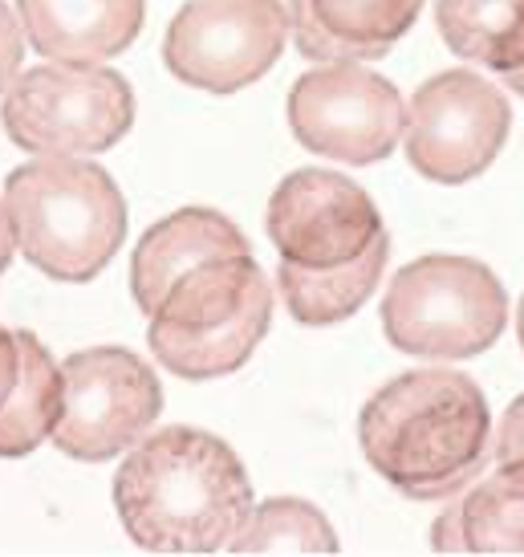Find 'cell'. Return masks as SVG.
Wrapping results in <instances>:
<instances>
[{"mask_svg":"<svg viewBox=\"0 0 524 557\" xmlns=\"http://www.w3.org/2000/svg\"><path fill=\"white\" fill-rule=\"evenodd\" d=\"M114 509L147 554H228L252 512V480L220 435L163 428L130 444Z\"/></svg>","mask_w":524,"mask_h":557,"instance_id":"cell-1","label":"cell"},{"mask_svg":"<svg viewBox=\"0 0 524 557\" xmlns=\"http://www.w3.org/2000/svg\"><path fill=\"white\" fill-rule=\"evenodd\" d=\"M358 440L374 472L402 496L451 500L488 460V399L460 371H407L366 399Z\"/></svg>","mask_w":524,"mask_h":557,"instance_id":"cell-2","label":"cell"},{"mask_svg":"<svg viewBox=\"0 0 524 557\" xmlns=\"http://www.w3.org/2000/svg\"><path fill=\"white\" fill-rule=\"evenodd\" d=\"M0 208L16 252L46 277L93 281L123 245L126 200L102 168L74 156H46L4 180Z\"/></svg>","mask_w":524,"mask_h":557,"instance_id":"cell-3","label":"cell"},{"mask_svg":"<svg viewBox=\"0 0 524 557\" xmlns=\"http://www.w3.org/2000/svg\"><path fill=\"white\" fill-rule=\"evenodd\" d=\"M273 322V289L252 252L216 257L171 285L154 306L147 342L159 367L187 383L240 371Z\"/></svg>","mask_w":524,"mask_h":557,"instance_id":"cell-4","label":"cell"},{"mask_svg":"<svg viewBox=\"0 0 524 557\" xmlns=\"http://www.w3.org/2000/svg\"><path fill=\"white\" fill-rule=\"evenodd\" d=\"M509 325V294L476 257H419L390 277L383 297L386 342L419 358L484 355Z\"/></svg>","mask_w":524,"mask_h":557,"instance_id":"cell-5","label":"cell"},{"mask_svg":"<svg viewBox=\"0 0 524 557\" xmlns=\"http://www.w3.org/2000/svg\"><path fill=\"white\" fill-rule=\"evenodd\" d=\"M4 131L33 156H98L135 123V90L102 65H37L9 82Z\"/></svg>","mask_w":524,"mask_h":557,"instance_id":"cell-6","label":"cell"},{"mask_svg":"<svg viewBox=\"0 0 524 557\" xmlns=\"http://www.w3.org/2000/svg\"><path fill=\"white\" fill-rule=\"evenodd\" d=\"M512 110L500 86L476 70H444L402 107L407 163L432 184H467L509 143Z\"/></svg>","mask_w":524,"mask_h":557,"instance_id":"cell-7","label":"cell"},{"mask_svg":"<svg viewBox=\"0 0 524 557\" xmlns=\"http://www.w3.org/2000/svg\"><path fill=\"white\" fill-rule=\"evenodd\" d=\"M163 411L159 374L123 346H90L62 362V416L49 440L74 460H114Z\"/></svg>","mask_w":524,"mask_h":557,"instance_id":"cell-8","label":"cell"},{"mask_svg":"<svg viewBox=\"0 0 524 557\" xmlns=\"http://www.w3.org/2000/svg\"><path fill=\"white\" fill-rule=\"evenodd\" d=\"M285 37V0H191L171 21L163 62L196 90L236 94L277 65Z\"/></svg>","mask_w":524,"mask_h":557,"instance_id":"cell-9","label":"cell"},{"mask_svg":"<svg viewBox=\"0 0 524 557\" xmlns=\"http://www.w3.org/2000/svg\"><path fill=\"white\" fill-rule=\"evenodd\" d=\"M289 131L313 156L366 168L399 147L402 98L362 62H325L294 82Z\"/></svg>","mask_w":524,"mask_h":557,"instance_id":"cell-10","label":"cell"},{"mask_svg":"<svg viewBox=\"0 0 524 557\" xmlns=\"http://www.w3.org/2000/svg\"><path fill=\"white\" fill-rule=\"evenodd\" d=\"M264 224L280 264L294 269H338L386 236L371 196L354 180L322 168L285 175L269 200Z\"/></svg>","mask_w":524,"mask_h":557,"instance_id":"cell-11","label":"cell"},{"mask_svg":"<svg viewBox=\"0 0 524 557\" xmlns=\"http://www.w3.org/2000/svg\"><path fill=\"white\" fill-rule=\"evenodd\" d=\"M285 9L309 62H378L415 25L423 0H289Z\"/></svg>","mask_w":524,"mask_h":557,"instance_id":"cell-12","label":"cell"},{"mask_svg":"<svg viewBox=\"0 0 524 557\" xmlns=\"http://www.w3.org/2000/svg\"><path fill=\"white\" fill-rule=\"evenodd\" d=\"M147 0H16V21L41 58L58 65H102L142 29Z\"/></svg>","mask_w":524,"mask_h":557,"instance_id":"cell-13","label":"cell"},{"mask_svg":"<svg viewBox=\"0 0 524 557\" xmlns=\"http://www.w3.org/2000/svg\"><path fill=\"white\" fill-rule=\"evenodd\" d=\"M236 252H252L245 233L220 216L212 208H179L167 220L151 224L142 240L135 245L130 257V294L147 318L154 306L163 301L175 281L200 269V264L216 261V257H236Z\"/></svg>","mask_w":524,"mask_h":557,"instance_id":"cell-14","label":"cell"},{"mask_svg":"<svg viewBox=\"0 0 524 557\" xmlns=\"http://www.w3.org/2000/svg\"><path fill=\"white\" fill-rule=\"evenodd\" d=\"M62 416V367L29 330L0 325V456H29Z\"/></svg>","mask_w":524,"mask_h":557,"instance_id":"cell-15","label":"cell"},{"mask_svg":"<svg viewBox=\"0 0 524 557\" xmlns=\"http://www.w3.org/2000/svg\"><path fill=\"white\" fill-rule=\"evenodd\" d=\"M432 545L435 554L524 557V460H500L460 505L439 512Z\"/></svg>","mask_w":524,"mask_h":557,"instance_id":"cell-16","label":"cell"},{"mask_svg":"<svg viewBox=\"0 0 524 557\" xmlns=\"http://www.w3.org/2000/svg\"><path fill=\"white\" fill-rule=\"evenodd\" d=\"M390 257V240L378 236L362 257L338 269H294L280 264L277 269V289L285 297V310L294 313L301 325H334L354 318L371 294L378 289Z\"/></svg>","mask_w":524,"mask_h":557,"instance_id":"cell-17","label":"cell"},{"mask_svg":"<svg viewBox=\"0 0 524 557\" xmlns=\"http://www.w3.org/2000/svg\"><path fill=\"white\" fill-rule=\"evenodd\" d=\"M435 25L463 62L496 74L524 65V0H435Z\"/></svg>","mask_w":524,"mask_h":557,"instance_id":"cell-18","label":"cell"},{"mask_svg":"<svg viewBox=\"0 0 524 557\" xmlns=\"http://www.w3.org/2000/svg\"><path fill=\"white\" fill-rule=\"evenodd\" d=\"M228 554H338V537L309 500L273 496L252 505Z\"/></svg>","mask_w":524,"mask_h":557,"instance_id":"cell-19","label":"cell"},{"mask_svg":"<svg viewBox=\"0 0 524 557\" xmlns=\"http://www.w3.org/2000/svg\"><path fill=\"white\" fill-rule=\"evenodd\" d=\"M21 58H25V29L9 13V4L0 0V94L9 90V82L21 74Z\"/></svg>","mask_w":524,"mask_h":557,"instance_id":"cell-20","label":"cell"},{"mask_svg":"<svg viewBox=\"0 0 524 557\" xmlns=\"http://www.w3.org/2000/svg\"><path fill=\"white\" fill-rule=\"evenodd\" d=\"M496 460H524V395L512 399V407L500 419L496 432Z\"/></svg>","mask_w":524,"mask_h":557,"instance_id":"cell-21","label":"cell"},{"mask_svg":"<svg viewBox=\"0 0 524 557\" xmlns=\"http://www.w3.org/2000/svg\"><path fill=\"white\" fill-rule=\"evenodd\" d=\"M16 252L13 245V228H9V220H4V208H0V273L9 269V257Z\"/></svg>","mask_w":524,"mask_h":557,"instance_id":"cell-22","label":"cell"},{"mask_svg":"<svg viewBox=\"0 0 524 557\" xmlns=\"http://www.w3.org/2000/svg\"><path fill=\"white\" fill-rule=\"evenodd\" d=\"M500 78L509 82L512 90H516V94L524 98V65H516V70H509V74H500Z\"/></svg>","mask_w":524,"mask_h":557,"instance_id":"cell-23","label":"cell"},{"mask_svg":"<svg viewBox=\"0 0 524 557\" xmlns=\"http://www.w3.org/2000/svg\"><path fill=\"white\" fill-rule=\"evenodd\" d=\"M516 334H521V346H524V297H521V310H516Z\"/></svg>","mask_w":524,"mask_h":557,"instance_id":"cell-24","label":"cell"}]
</instances>
